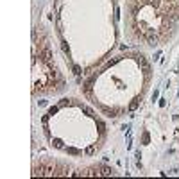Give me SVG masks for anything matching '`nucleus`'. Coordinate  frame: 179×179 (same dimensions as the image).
Wrapping results in <instances>:
<instances>
[{
	"label": "nucleus",
	"mask_w": 179,
	"mask_h": 179,
	"mask_svg": "<svg viewBox=\"0 0 179 179\" xmlns=\"http://www.w3.org/2000/svg\"><path fill=\"white\" fill-rule=\"evenodd\" d=\"M97 125H99V129H100V131H104V122H100V120H99V122H97Z\"/></svg>",
	"instance_id": "12"
},
{
	"label": "nucleus",
	"mask_w": 179,
	"mask_h": 179,
	"mask_svg": "<svg viewBox=\"0 0 179 179\" xmlns=\"http://www.w3.org/2000/svg\"><path fill=\"white\" fill-rule=\"evenodd\" d=\"M147 41H149V45H150V47H156V45H158V38H156V34H154L152 31L147 34Z\"/></svg>",
	"instance_id": "1"
},
{
	"label": "nucleus",
	"mask_w": 179,
	"mask_h": 179,
	"mask_svg": "<svg viewBox=\"0 0 179 179\" xmlns=\"http://www.w3.org/2000/svg\"><path fill=\"white\" fill-rule=\"evenodd\" d=\"M118 13H120V11H118V7H117V9H115V20H118V18H120V15H118Z\"/></svg>",
	"instance_id": "13"
},
{
	"label": "nucleus",
	"mask_w": 179,
	"mask_h": 179,
	"mask_svg": "<svg viewBox=\"0 0 179 179\" xmlns=\"http://www.w3.org/2000/svg\"><path fill=\"white\" fill-rule=\"evenodd\" d=\"M56 113H57V108H56V106H54V108H50V109H48V115H56Z\"/></svg>",
	"instance_id": "11"
},
{
	"label": "nucleus",
	"mask_w": 179,
	"mask_h": 179,
	"mask_svg": "<svg viewBox=\"0 0 179 179\" xmlns=\"http://www.w3.org/2000/svg\"><path fill=\"white\" fill-rule=\"evenodd\" d=\"M100 174H102V175H113L115 172H113L109 167H102V168H100Z\"/></svg>",
	"instance_id": "4"
},
{
	"label": "nucleus",
	"mask_w": 179,
	"mask_h": 179,
	"mask_svg": "<svg viewBox=\"0 0 179 179\" xmlns=\"http://www.w3.org/2000/svg\"><path fill=\"white\" fill-rule=\"evenodd\" d=\"M143 2H147V0H143Z\"/></svg>",
	"instance_id": "14"
},
{
	"label": "nucleus",
	"mask_w": 179,
	"mask_h": 179,
	"mask_svg": "<svg viewBox=\"0 0 179 179\" xmlns=\"http://www.w3.org/2000/svg\"><path fill=\"white\" fill-rule=\"evenodd\" d=\"M82 111H84V113H88L90 117H92V115H93V111H92V109H90V108H86V106H82Z\"/></svg>",
	"instance_id": "9"
},
{
	"label": "nucleus",
	"mask_w": 179,
	"mask_h": 179,
	"mask_svg": "<svg viewBox=\"0 0 179 179\" xmlns=\"http://www.w3.org/2000/svg\"><path fill=\"white\" fill-rule=\"evenodd\" d=\"M61 47H63V50H65V54H70V47H68V43H66L65 40L61 41Z\"/></svg>",
	"instance_id": "5"
},
{
	"label": "nucleus",
	"mask_w": 179,
	"mask_h": 179,
	"mask_svg": "<svg viewBox=\"0 0 179 179\" xmlns=\"http://www.w3.org/2000/svg\"><path fill=\"white\" fill-rule=\"evenodd\" d=\"M52 143H54L56 147H59V149L63 147V142H61V140H52Z\"/></svg>",
	"instance_id": "8"
},
{
	"label": "nucleus",
	"mask_w": 179,
	"mask_h": 179,
	"mask_svg": "<svg viewBox=\"0 0 179 179\" xmlns=\"http://www.w3.org/2000/svg\"><path fill=\"white\" fill-rule=\"evenodd\" d=\"M138 61H140V65H142L143 72H145V73H149V70H150V68H149V63H147V59H145L143 56H140V57H138Z\"/></svg>",
	"instance_id": "2"
},
{
	"label": "nucleus",
	"mask_w": 179,
	"mask_h": 179,
	"mask_svg": "<svg viewBox=\"0 0 179 179\" xmlns=\"http://www.w3.org/2000/svg\"><path fill=\"white\" fill-rule=\"evenodd\" d=\"M138 104H140V100H138V99H136V100H133V102H131V111H134V109L138 108Z\"/></svg>",
	"instance_id": "7"
},
{
	"label": "nucleus",
	"mask_w": 179,
	"mask_h": 179,
	"mask_svg": "<svg viewBox=\"0 0 179 179\" xmlns=\"http://www.w3.org/2000/svg\"><path fill=\"white\" fill-rule=\"evenodd\" d=\"M93 152H95V145H92V147L86 149V154H93Z\"/></svg>",
	"instance_id": "10"
},
{
	"label": "nucleus",
	"mask_w": 179,
	"mask_h": 179,
	"mask_svg": "<svg viewBox=\"0 0 179 179\" xmlns=\"http://www.w3.org/2000/svg\"><path fill=\"white\" fill-rule=\"evenodd\" d=\"M43 59H45L47 63H50V59H52V52H50V48H48V47H45V48H43Z\"/></svg>",
	"instance_id": "3"
},
{
	"label": "nucleus",
	"mask_w": 179,
	"mask_h": 179,
	"mask_svg": "<svg viewBox=\"0 0 179 179\" xmlns=\"http://www.w3.org/2000/svg\"><path fill=\"white\" fill-rule=\"evenodd\" d=\"M73 73H75V75H81V73H82V70H81V66H77V65H73Z\"/></svg>",
	"instance_id": "6"
}]
</instances>
